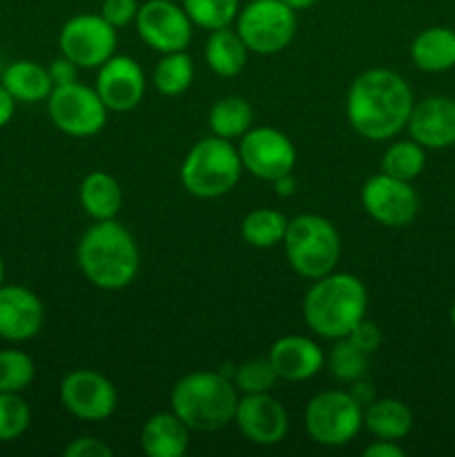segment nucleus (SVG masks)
<instances>
[{"label": "nucleus", "instance_id": "423d86ee", "mask_svg": "<svg viewBox=\"0 0 455 457\" xmlns=\"http://www.w3.org/2000/svg\"><path fill=\"white\" fill-rule=\"evenodd\" d=\"M281 245L290 268L310 281L333 272L342 257V237L335 223L312 212L288 219Z\"/></svg>", "mask_w": 455, "mask_h": 457}, {"label": "nucleus", "instance_id": "9d476101", "mask_svg": "<svg viewBox=\"0 0 455 457\" xmlns=\"http://www.w3.org/2000/svg\"><path fill=\"white\" fill-rule=\"evenodd\" d=\"M119 29L101 13H76L58 31V49L80 70H98L116 54Z\"/></svg>", "mask_w": 455, "mask_h": 457}, {"label": "nucleus", "instance_id": "dca6fc26", "mask_svg": "<svg viewBox=\"0 0 455 457\" xmlns=\"http://www.w3.org/2000/svg\"><path fill=\"white\" fill-rule=\"evenodd\" d=\"M94 89L110 112H132L145 96V71L132 56L114 54L98 67Z\"/></svg>", "mask_w": 455, "mask_h": 457}, {"label": "nucleus", "instance_id": "412c9836", "mask_svg": "<svg viewBox=\"0 0 455 457\" xmlns=\"http://www.w3.org/2000/svg\"><path fill=\"white\" fill-rule=\"evenodd\" d=\"M79 201L92 221H107L119 217L123 208V187L114 174L94 170L80 181Z\"/></svg>", "mask_w": 455, "mask_h": 457}, {"label": "nucleus", "instance_id": "4468645a", "mask_svg": "<svg viewBox=\"0 0 455 457\" xmlns=\"http://www.w3.org/2000/svg\"><path fill=\"white\" fill-rule=\"evenodd\" d=\"M136 31L143 43L159 54L186 52L192 43V21L174 0H145L136 13Z\"/></svg>", "mask_w": 455, "mask_h": 457}, {"label": "nucleus", "instance_id": "a19ab883", "mask_svg": "<svg viewBox=\"0 0 455 457\" xmlns=\"http://www.w3.org/2000/svg\"><path fill=\"white\" fill-rule=\"evenodd\" d=\"M351 386H352V388H351L352 397H355V400L360 402L361 406L370 404V402L375 400V393H373V388H370V384H368V382H364V378H361V379H357V382H352Z\"/></svg>", "mask_w": 455, "mask_h": 457}, {"label": "nucleus", "instance_id": "4be33fe9", "mask_svg": "<svg viewBox=\"0 0 455 457\" xmlns=\"http://www.w3.org/2000/svg\"><path fill=\"white\" fill-rule=\"evenodd\" d=\"M410 61L428 74H442L455 67V29L428 27L410 43Z\"/></svg>", "mask_w": 455, "mask_h": 457}, {"label": "nucleus", "instance_id": "72a5a7b5", "mask_svg": "<svg viewBox=\"0 0 455 457\" xmlns=\"http://www.w3.org/2000/svg\"><path fill=\"white\" fill-rule=\"evenodd\" d=\"M31 424V409L21 393H0V442L25 436Z\"/></svg>", "mask_w": 455, "mask_h": 457}, {"label": "nucleus", "instance_id": "5701e85b", "mask_svg": "<svg viewBox=\"0 0 455 457\" xmlns=\"http://www.w3.org/2000/svg\"><path fill=\"white\" fill-rule=\"evenodd\" d=\"M364 428L375 440L400 442L413 431V411L395 397H375L364 406Z\"/></svg>", "mask_w": 455, "mask_h": 457}, {"label": "nucleus", "instance_id": "b1692460", "mask_svg": "<svg viewBox=\"0 0 455 457\" xmlns=\"http://www.w3.org/2000/svg\"><path fill=\"white\" fill-rule=\"evenodd\" d=\"M203 56L214 74L221 76V79H235L248 65L250 49L245 47L236 29L223 27V29L210 31L208 40H205Z\"/></svg>", "mask_w": 455, "mask_h": 457}, {"label": "nucleus", "instance_id": "393cba45", "mask_svg": "<svg viewBox=\"0 0 455 457\" xmlns=\"http://www.w3.org/2000/svg\"><path fill=\"white\" fill-rule=\"evenodd\" d=\"M0 83L4 85V89H7L18 103L47 101V96L54 89L52 76H49L47 67L40 65V62L36 61H29V58L9 62V65L4 67Z\"/></svg>", "mask_w": 455, "mask_h": 457}, {"label": "nucleus", "instance_id": "4c0bfd02", "mask_svg": "<svg viewBox=\"0 0 455 457\" xmlns=\"http://www.w3.org/2000/svg\"><path fill=\"white\" fill-rule=\"evenodd\" d=\"M79 70H80V67L76 65L74 61H70L67 56H62V54L58 58H54V61L49 62V67H47L49 76H52L54 87H56V85L76 83V80H79Z\"/></svg>", "mask_w": 455, "mask_h": 457}, {"label": "nucleus", "instance_id": "cd10ccee", "mask_svg": "<svg viewBox=\"0 0 455 457\" xmlns=\"http://www.w3.org/2000/svg\"><path fill=\"white\" fill-rule=\"evenodd\" d=\"M379 168H382L379 172L391 174L401 181H413L426 168V147H422L413 138L393 141L382 154Z\"/></svg>", "mask_w": 455, "mask_h": 457}, {"label": "nucleus", "instance_id": "6e6552de", "mask_svg": "<svg viewBox=\"0 0 455 457\" xmlns=\"http://www.w3.org/2000/svg\"><path fill=\"white\" fill-rule=\"evenodd\" d=\"M235 22L245 47L259 56L284 52L297 34V12L284 0H250Z\"/></svg>", "mask_w": 455, "mask_h": 457}, {"label": "nucleus", "instance_id": "f257e3e1", "mask_svg": "<svg viewBox=\"0 0 455 457\" xmlns=\"http://www.w3.org/2000/svg\"><path fill=\"white\" fill-rule=\"evenodd\" d=\"M415 96L406 79L386 67H370L351 83L346 119L366 141H391L406 129Z\"/></svg>", "mask_w": 455, "mask_h": 457}, {"label": "nucleus", "instance_id": "f3484780", "mask_svg": "<svg viewBox=\"0 0 455 457\" xmlns=\"http://www.w3.org/2000/svg\"><path fill=\"white\" fill-rule=\"evenodd\" d=\"M45 306L25 286H0V339L22 344L43 330Z\"/></svg>", "mask_w": 455, "mask_h": 457}, {"label": "nucleus", "instance_id": "a878e982", "mask_svg": "<svg viewBox=\"0 0 455 457\" xmlns=\"http://www.w3.org/2000/svg\"><path fill=\"white\" fill-rule=\"evenodd\" d=\"M252 105L244 96H223L210 107L208 128L214 137L236 141L252 128Z\"/></svg>", "mask_w": 455, "mask_h": 457}, {"label": "nucleus", "instance_id": "bb28decb", "mask_svg": "<svg viewBox=\"0 0 455 457\" xmlns=\"http://www.w3.org/2000/svg\"><path fill=\"white\" fill-rule=\"evenodd\" d=\"M288 219L275 208H254L241 221V239L257 250H270L284 241Z\"/></svg>", "mask_w": 455, "mask_h": 457}, {"label": "nucleus", "instance_id": "a18cd8bd", "mask_svg": "<svg viewBox=\"0 0 455 457\" xmlns=\"http://www.w3.org/2000/svg\"><path fill=\"white\" fill-rule=\"evenodd\" d=\"M451 324H453V328H455V302H453V306H451Z\"/></svg>", "mask_w": 455, "mask_h": 457}, {"label": "nucleus", "instance_id": "7c9ffc66", "mask_svg": "<svg viewBox=\"0 0 455 457\" xmlns=\"http://www.w3.org/2000/svg\"><path fill=\"white\" fill-rule=\"evenodd\" d=\"M192 25L201 29H223L236 21L241 0H181Z\"/></svg>", "mask_w": 455, "mask_h": 457}, {"label": "nucleus", "instance_id": "2eb2a0df", "mask_svg": "<svg viewBox=\"0 0 455 457\" xmlns=\"http://www.w3.org/2000/svg\"><path fill=\"white\" fill-rule=\"evenodd\" d=\"M241 436L257 446H275L285 440L290 418L285 406L272 393H248L239 395L235 420Z\"/></svg>", "mask_w": 455, "mask_h": 457}, {"label": "nucleus", "instance_id": "c9c22d12", "mask_svg": "<svg viewBox=\"0 0 455 457\" xmlns=\"http://www.w3.org/2000/svg\"><path fill=\"white\" fill-rule=\"evenodd\" d=\"M348 339H351L357 348H361L366 355H373V353L379 351L384 337H382V330H379V326L375 324V321L366 320L364 317V320H361L360 324H357L355 328L348 333Z\"/></svg>", "mask_w": 455, "mask_h": 457}, {"label": "nucleus", "instance_id": "0eeeda50", "mask_svg": "<svg viewBox=\"0 0 455 457\" xmlns=\"http://www.w3.org/2000/svg\"><path fill=\"white\" fill-rule=\"evenodd\" d=\"M303 427L315 445L339 449L351 445L364 428V406L351 391H321L306 404Z\"/></svg>", "mask_w": 455, "mask_h": 457}, {"label": "nucleus", "instance_id": "aec40b11", "mask_svg": "<svg viewBox=\"0 0 455 457\" xmlns=\"http://www.w3.org/2000/svg\"><path fill=\"white\" fill-rule=\"evenodd\" d=\"M141 449L147 457H183L190 449V428L172 411L152 415L141 428Z\"/></svg>", "mask_w": 455, "mask_h": 457}, {"label": "nucleus", "instance_id": "37998d69", "mask_svg": "<svg viewBox=\"0 0 455 457\" xmlns=\"http://www.w3.org/2000/svg\"><path fill=\"white\" fill-rule=\"evenodd\" d=\"M284 3L290 4V7H293L294 12H303V9L315 7V4L319 3V0H284Z\"/></svg>", "mask_w": 455, "mask_h": 457}, {"label": "nucleus", "instance_id": "20e7f679", "mask_svg": "<svg viewBox=\"0 0 455 457\" xmlns=\"http://www.w3.org/2000/svg\"><path fill=\"white\" fill-rule=\"evenodd\" d=\"M239 391L223 370H194L174 384L170 406L190 431L212 433L235 420Z\"/></svg>", "mask_w": 455, "mask_h": 457}, {"label": "nucleus", "instance_id": "79ce46f5", "mask_svg": "<svg viewBox=\"0 0 455 457\" xmlns=\"http://www.w3.org/2000/svg\"><path fill=\"white\" fill-rule=\"evenodd\" d=\"M272 186H275V192L279 196H293L294 195V187H297V179H294V174L290 172V174H285V177L277 179V181L272 183Z\"/></svg>", "mask_w": 455, "mask_h": 457}, {"label": "nucleus", "instance_id": "9b49d317", "mask_svg": "<svg viewBox=\"0 0 455 457\" xmlns=\"http://www.w3.org/2000/svg\"><path fill=\"white\" fill-rule=\"evenodd\" d=\"M241 156V165L248 174L259 181L275 183L277 179L294 172L297 165V147L290 137L281 129L263 125L250 128L236 145Z\"/></svg>", "mask_w": 455, "mask_h": 457}, {"label": "nucleus", "instance_id": "f704fd0d", "mask_svg": "<svg viewBox=\"0 0 455 457\" xmlns=\"http://www.w3.org/2000/svg\"><path fill=\"white\" fill-rule=\"evenodd\" d=\"M138 0H103L101 16L110 22L116 29H123L129 22L136 21L138 13Z\"/></svg>", "mask_w": 455, "mask_h": 457}, {"label": "nucleus", "instance_id": "f03ea898", "mask_svg": "<svg viewBox=\"0 0 455 457\" xmlns=\"http://www.w3.org/2000/svg\"><path fill=\"white\" fill-rule=\"evenodd\" d=\"M76 263L92 286L123 290L134 284L141 268V253L132 232L116 219L94 221L76 245Z\"/></svg>", "mask_w": 455, "mask_h": 457}, {"label": "nucleus", "instance_id": "473e14b6", "mask_svg": "<svg viewBox=\"0 0 455 457\" xmlns=\"http://www.w3.org/2000/svg\"><path fill=\"white\" fill-rule=\"evenodd\" d=\"M232 382H235L239 395H248V393H272L279 378H277L270 360L259 357V360H250L236 366L232 370Z\"/></svg>", "mask_w": 455, "mask_h": 457}, {"label": "nucleus", "instance_id": "c03bdc74", "mask_svg": "<svg viewBox=\"0 0 455 457\" xmlns=\"http://www.w3.org/2000/svg\"><path fill=\"white\" fill-rule=\"evenodd\" d=\"M4 275H7V268H4V259L0 257V286H4Z\"/></svg>", "mask_w": 455, "mask_h": 457}, {"label": "nucleus", "instance_id": "c85d7f7f", "mask_svg": "<svg viewBox=\"0 0 455 457\" xmlns=\"http://www.w3.org/2000/svg\"><path fill=\"white\" fill-rule=\"evenodd\" d=\"M192 80H194V62L187 52L163 54L152 76L156 92L163 96H181L190 89Z\"/></svg>", "mask_w": 455, "mask_h": 457}, {"label": "nucleus", "instance_id": "58836bf2", "mask_svg": "<svg viewBox=\"0 0 455 457\" xmlns=\"http://www.w3.org/2000/svg\"><path fill=\"white\" fill-rule=\"evenodd\" d=\"M364 457H404V449L393 440H375L364 449Z\"/></svg>", "mask_w": 455, "mask_h": 457}, {"label": "nucleus", "instance_id": "6ab92c4d", "mask_svg": "<svg viewBox=\"0 0 455 457\" xmlns=\"http://www.w3.org/2000/svg\"><path fill=\"white\" fill-rule=\"evenodd\" d=\"M272 369L281 382H306L326 366V353L306 335H284L268 351Z\"/></svg>", "mask_w": 455, "mask_h": 457}, {"label": "nucleus", "instance_id": "e433bc0d", "mask_svg": "<svg viewBox=\"0 0 455 457\" xmlns=\"http://www.w3.org/2000/svg\"><path fill=\"white\" fill-rule=\"evenodd\" d=\"M65 457H112L114 449L98 437H76L62 451Z\"/></svg>", "mask_w": 455, "mask_h": 457}, {"label": "nucleus", "instance_id": "2f4dec72", "mask_svg": "<svg viewBox=\"0 0 455 457\" xmlns=\"http://www.w3.org/2000/svg\"><path fill=\"white\" fill-rule=\"evenodd\" d=\"M36 378V364L31 355L18 348L0 351V393H22Z\"/></svg>", "mask_w": 455, "mask_h": 457}, {"label": "nucleus", "instance_id": "ea45409f", "mask_svg": "<svg viewBox=\"0 0 455 457\" xmlns=\"http://www.w3.org/2000/svg\"><path fill=\"white\" fill-rule=\"evenodd\" d=\"M16 98L4 89V85L0 83V128L9 125V120L16 114Z\"/></svg>", "mask_w": 455, "mask_h": 457}, {"label": "nucleus", "instance_id": "f8f14e48", "mask_svg": "<svg viewBox=\"0 0 455 457\" xmlns=\"http://www.w3.org/2000/svg\"><path fill=\"white\" fill-rule=\"evenodd\" d=\"M58 397L62 409L83 422H105L119 406L114 382L92 369H76L67 373L58 388Z\"/></svg>", "mask_w": 455, "mask_h": 457}, {"label": "nucleus", "instance_id": "a211bd4d", "mask_svg": "<svg viewBox=\"0 0 455 457\" xmlns=\"http://www.w3.org/2000/svg\"><path fill=\"white\" fill-rule=\"evenodd\" d=\"M406 129L426 150L455 145V101L449 96H428L415 103Z\"/></svg>", "mask_w": 455, "mask_h": 457}, {"label": "nucleus", "instance_id": "ddd939ff", "mask_svg": "<svg viewBox=\"0 0 455 457\" xmlns=\"http://www.w3.org/2000/svg\"><path fill=\"white\" fill-rule=\"evenodd\" d=\"M361 208L384 228H404L419 212V196L410 181L377 172L361 186Z\"/></svg>", "mask_w": 455, "mask_h": 457}, {"label": "nucleus", "instance_id": "39448f33", "mask_svg": "<svg viewBox=\"0 0 455 457\" xmlns=\"http://www.w3.org/2000/svg\"><path fill=\"white\" fill-rule=\"evenodd\" d=\"M244 174L239 150L221 137H205L187 150L181 163V186L196 199H219L230 195Z\"/></svg>", "mask_w": 455, "mask_h": 457}, {"label": "nucleus", "instance_id": "7ed1b4c3", "mask_svg": "<svg viewBox=\"0 0 455 457\" xmlns=\"http://www.w3.org/2000/svg\"><path fill=\"white\" fill-rule=\"evenodd\" d=\"M368 312V288L351 272H328L312 281L302 303L308 328L321 339L348 337Z\"/></svg>", "mask_w": 455, "mask_h": 457}, {"label": "nucleus", "instance_id": "1a4fd4ad", "mask_svg": "<svg viewBox=\"0 0 455 457\" xmlns=\"http://www.w3.org/2000/svg\"><path fill=\"white\" fill-rule=\"evenodd\" d=\"M107 107L96 89L83 83L56 85L47 96V114L54 128L74 138L96 137L107 123Z\"/></svg>", "mask_w": 455, "mask_h": 457}, {"label": "nucleus", "instance_id": "c756f323", "mask_svg": "<svg viewBox=\"0 0 455 457\" xmlns=\"http://www.w3.org/2000/svg\"><path fill=\"white\" fill-rule=\"evenodd\" d=\"M368 357L361 348H357L355 344L348 337L335 339L333 348L326 355V366L328 373L333 375L337 382L342 384H352L357 379H361L368 370Z\"/></svg>", "mask_w": 455, "mask_h": 457}]
</instances>
